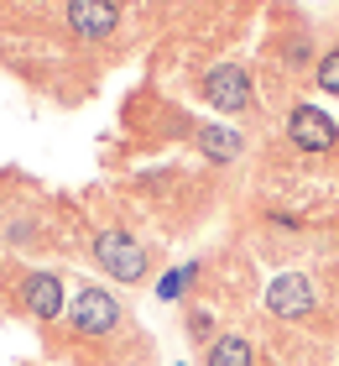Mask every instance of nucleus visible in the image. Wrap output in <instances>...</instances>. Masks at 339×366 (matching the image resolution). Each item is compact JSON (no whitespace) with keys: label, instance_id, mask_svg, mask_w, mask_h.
Returning <instances> with one entry per match:
<instances>
[{"label":"nucleus","instance_id":"nucleus-1","mask_svg":"<svg viewBox=\"0 0 339 366\" xmlns=\"http://www.w3.org/2000/svg\"><path fill=\"white\" fill-rule=\"evenodd\" d=\"M68 330H74L79 340H110L126 330V304L115 298L110 288H79L68 298Z\"/></svg>","mask_w":339,"mask_h":366},{"label":"nucleus","instance_id":"nucleus-2","mask_svg":"<svg viewBox=\"0 0 339 366\" xmlns=\"http://www.w3.org/2000/svg\"><path fill=\"white\" fill-rule=\"evenodd\" d=\"M89 257H94V267L105 277H115V282H146V272H151L146 246L136 236H126V230H94Z\"/></svg>","mask_w":339,"mask_h":366},{"label":"nucleus","instance_id":"nucleus-3","mask_svg":"<svg viewBox=\"0 0 339 366\" xmlns=\"http://www.w3.org/2000/svg\"><path fill=\"white\" fill-rule=\"evenodd\" d=\"M16 309L31 314L37 325H53L68 314V298H63V277L47 272V267H21L16 272Z\"/></svg>","mask_w":339,"mask_h":366},{"label":"nucleus","instance_id":"nucleus-4","mask_svg":"<svg viewBox=\"0 0 339 366\" xmlns=\"http://www.w3.org/2000/svg\"><path fill=\"white\" fill-rule=\"evenodd\" d=\"M198 94L209 99L219 115H246V110H256V84H251V74L241 69V63H214V69H203Z\"/></svg>","mask_w":339,"mask_h":366},{"label":"nucleus","instance_id":"nucleus-5","mask_svg":"<svg viewBox=\"0 0 339 366\" xmlns=\"http://www.w3.org/2000/svg\"><path fill=\"white\" fill-rule=\"evenodd\" d=\"M261 304H266L271 320H313L324 309V298H318V282L308 272H282V277L266 282Z\"/></svg>","mask_w":339,"mask_h":366},{"label":"nucleus","instance_id":"nucleus-6","mask_svg":"<svg viewBox=\"0 0 339 366\" xmlns=\"http://www.w3.org/2000/svg\"><path fill=\"white\" fill-rule=\"evenodd\" d=\"M63 21L79 42H105L121 26V0H63Z\"/></svg>","mask_w":339,"mask_h":366},{"label":"nucleus","instance_id":"nucleus-7","mask_svg":"<svg viewBox=\"0 0 339 366\" xmlns=\"http://www.w3.org/2000/svg\"><path fill=\"white\" fill-rule=\"evenodd\" d=\"M287 142H293L298 152H334L339 147V126L324 110H313V105H293L287 110Z\"/></svg>","mask_w":339,"mask_h":366},{"label":"nucleus","instance_id":"nucleus-8","mask_svg":"<svg viewBox=\"0 0 339 366\" xmlns=\"http://www.w3.org/2000/svg\"><path fill=\"white\" fill-rule=\"evenodd\" d=\"M188 142H193L209 162H235V157L246 152L241 131H230V126H219V121H193V126H188Z\"/></svg>","mask_w":339,"mask_h":366},{"label":"nucleus","instance_id":"nucleus-9","mask_svg":"<svg viewBox=\"0 0 339 366\" xmlns=\"http://www.w3.org/2000/svg\"><path fill=\"white\" fill-rule=\"evenodd\" d=\"M277 58H282V69L287 74H303V69H313V37H308V26H287L282 37H277Z\"/></svg>","mask_w":339,"mask_h":366},{"label":"nucleus","instance_id":"nucleus-10","mask_svg":"<svg viewBox=\"0 0 339 366\" xmlns=\"http://www.w3.org/2000/svg\"><path fill=\"white\" fill-rule=\"evenodd\" d=\"M203 366H256V351L246 335H214L203 351Z\"/></svg>","mask_w":339,"mask_h":366},{"label":"nucleus","instance_id":"nucleus-11","mask_svg":"<svg viewBox=\"0 0 339 366\" xmlns=\"http://www.w3.org/2000/svg\"><path fill=\"white\" fill-rule=\"evenodd\" d=\"M313 84L339 99V47H324V53H318V63H313Z\"/></svg>","mask_w":339,"mask_h":366},{"label":"nucleus","instance_id":"nucleus-12","mask_svg":"<svg viewBox=\"0 0 339 366\" xmlns=\"http://www.w3.org/2000/svg\"><path fill=\"white\" fill-rule=\"evenodd\" d=\"M198 277V262H188V267H178V272H167L157 282V298H188V282Z\"/></svg>","mask_w":339,"mask_h":366},{"label":"nucleus","instance_id":"nucleus-13","mask_svg":"<svg viewBox=\"0 0 339 366\" xmlns=\"http://www.w3.org/2000/svg\"><path fill=\"white\" fill-rule=\"evenodd\" d=\"M31 241H37V220H31V214L6 220V246H31Z\"/></svg>","mask_w":339,"mask_h":366},{"label":"nucleus","instance_id":"nucleus-14","mask_svg":"<svg viewBox=\"0 0 339 366\" xmlns=\"http://www.w3.org/2000/svg\"><path fill=\"white\" fill-rule=\"evenodd\" d=\"M188 335L203 340V345L219 335V325H214V314H209V309H188Z\"/></svg>","mask_w":339,"mask_h":366},{"label":"nucleus","instance_id":"nucleus-15","mask_svg":"<svg viewBox=\"0 0 339 366\" xmlns=\"http://www.w3.org/2000/svg\"><path fill=\"white\" fill-rule=\"evenodd\" d=\"M329 282H334V288H339V262H334V267H329Z\"/></svg>","mask_w":339,"mask_h":366},{"label":"nucleus","instance_id":"nucleus-16","mask_svg":"<svg viewBox=\"0 0 339 366\" xmlns=\"http://www.w3.org/2000/svg\"><path fill=\"white\" fill-rule=\"evenodd\" d=\"M0 272H6V257H0Z\"/></svg>","mask_w":339,"mask_h":366}]
</instances>
